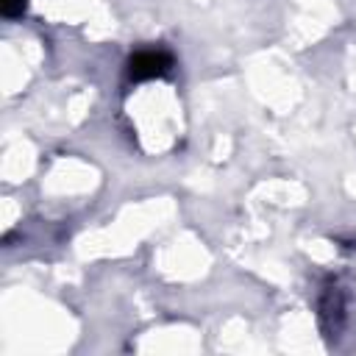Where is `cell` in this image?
<instances>
[{
	"label": "cell",
	"instance_id": "obj_1",
	"mask_svg": "<svg viewBox=\"0 0 356 356\" xmlns=\"http://www.w3.org/2000/svg\"><path fill=\"white\" fill-rule=\"evenodd\" d=\"M172 67V56L164 50H139L128 58V75L134 81H150L167 75Z\"/></svg>",
	"mask_w": 356,
	"mask_h": 356
},
{
	"label": "cell",
	"instance_id": "obj_2",
	"mask_svg": "<svg viewBox=\"0 0 356 356\" xmlns=\"http://www.w3.org/2000/svg\"><path fill=\"white\" fill-rule=\"evenodd\" d=\"M25 8H28V0H0V11H3V17H8V19L25 14Z\"/></svg>",
	"mask_w": 356,
	"mask_h": 356
}]
</instances>
